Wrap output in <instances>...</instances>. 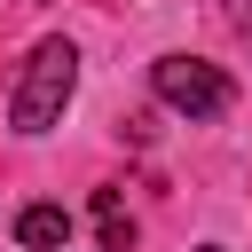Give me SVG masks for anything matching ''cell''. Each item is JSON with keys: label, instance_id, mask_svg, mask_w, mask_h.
<instances>
[{"label": "cell", "instance_id": "obj_1", "mask_svg": "<svg viewBox=\"0 0 252 252\" xmlns=\"http://www.w3.org/2000/svg\"><path fill=\"white\" fill-rule=\"evenodd\" d=\"M71 94H79V47H71V39H39V47L24 55V71H16L8 126L32 142V134H47V126L71 110Z\"/></svg>", "mask_w": 252, "mask_h": 252}, {"label": "cell", "instance_id": "obj_2", "mask_svg": "<svg viewBox=\"0 0 252 252\" xmlns=\"http://www.w3.org/2000/svg\"><path fill=\"white\" fill-rule=\"evenodd\" d=\"M150 94H158L173 118L205 126V118H220V110L236 102V79H228L220 63H205V55H158V63H150Z\"/></svg>", "mask_w": 252, "mask_h": 252}, {"label": "cell", "instance_id": "obj_3", "mask_svg": "<svg viewBox=\"0 0 252 252\" xmlns=\"http://www.w3.org/2000/svg\"><path fill=\"white\" fill-rule=\"evenodd\" d=\"M16 244L24 252H63L71 244V213L63 205H24L16 213Z\"/></svg>", "mask_w": 252, "mask_h": 252}, {"label": "cell", "instance_id": "obj_4", "mask_svg": "<svg viewBox=\"0 0 252 252\" xmlns=\"http://www.w3.org/2000/svg\"><path fill=\"white\" fill-rule=\"evenodd\" d=\"M94 236H102V252H126L134 244V213H126L118 189H94Z\"/></svg>", "mask_w": 252, "mask_h": 252}, {"label": "cell", "instance_id": "obj_5", "mask_svg": "<svg viewBox=\"0 0 252 252\" xmlns=\"http://www.w3.org/2000/svg\"><path fill=\"white\" fill-rule=\"evenodd\" d=\"M205 252H228V244H205Z\"/></svg>", "mask_w": 252, "mask_h": 252}]
</instances>
